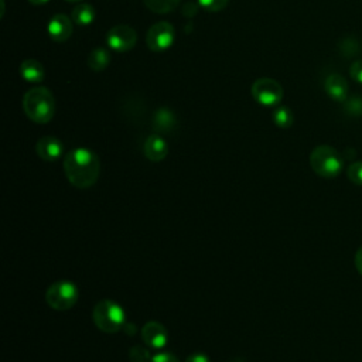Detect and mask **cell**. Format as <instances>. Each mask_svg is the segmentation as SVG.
Instances as JSON below:
<instances>
[{
    "mask_svg": "<svg viewBox=\"0 0 362 362\" xmlns=\"http://www.w3.org/2000/svg\"><path fill=\"white\" fill-rule=\"evenodd\" d=\"M66 1H71V3H75V1H82V0H66Z\"/></svg>",
    "mask_w": 362,
    "mask_h": 362,
    "instance_id": "obj_30",
    "label": "cell"
},
{
    "mask_svg": "<svg viewBox=\"0 0 362 362\" xmlns=\"http://www.w3.org/2000/svg\"><path fill=\"white\" fill-rule=\"evenodd\" d=\"M110 62V55L109 52L102 48V47H98V48H93L89 55H88V66L95 71V72H100L103 71Z\"/></svg>",
    "mask_w": 362,
    "mask_h": 362,
    "instance_id": "obj_16",
    "label": "cell"
},
{
    "mask_svg": "<svg viewBox=\"0 0 362 362\" xmlns=\"http://www.w3.org/2000/svg\"><path fill=\"white\" fill-rule=\"evenodd\" d=\"M354 262H355V267H356L358 273L362 276V246H361V247L356 250Z\"/></svg>",
    "mask_w": 362,
    "mask_h": 362,
    "instance_id": "obj_27",
    "label": "cell"
},
{
    "mask_svg": "<svg viewBox=\"0 0 362 362\" xmlns=\"http://www.w3.org/2000/svg\"><path fill=\"white\" fill-rule=\"evenodd\" d=\"M252 96L263 106H274L283 99V88L276 79L259 78L252 85Z\"/></svg>",
    "mask_w": 362,
    "mask_h": 362,
    "instance_id": "obj_6",
    "label": "cell"
},
{
    "mask_svg": "<svg viewBox=\"0 0 362 362\" xmlns=\"http://www.w3.org/2000/svg\"><path fill=\"white\" fill-rule=\"evenodd\" d=\"M230 362H243V361H242V359H238V358H236V359H232Z\"/></svg>",
    "mask_w": 362,
    "mask_h": 362,
    "instance_id": "obj_29",
    "label": "cell"
},
{
    "mask_svg": "<svg viewBox=\"0 0 362 362\" xmlns=\"http://www.w3.org/2000/svg\"><path fill=\"white\" fill-rule=\"evenodd\" d=\"M175 126V117L168 109H158L153 117V127L157 132H170Z\"/></svg>",
    "mask_w": 362,
    "mask_h": 362,
    "instance_id": "obj_17",
    "label": "cell"
},
{
    "mask_svg": "<svg viewBox=\"0 0 362 362\" xmlns=\"http://www.w3.org/2000/svg\"><path fill=\"white\" fill-rule=\"evenodd\" d=\"M313 171L322 178H335L344 168L342 156L331 146H317L310 154Z\"/></svg>",
    "mask_w": 362,
    "mask_h": 362,
    "instance_id": "obj_4",
    "label": "cell"
},
{
    "mask_svg": "<svg viewBox=\"0 0 362 362\" xmlns=\"http://www.w3.org/2000/svg\"><path fill=\"white\" fill-rule=\"evenodd\" d=\"M72 21L78 25H89L95 20V8L92 4L79 3L72 10Z\"/></svg>",
    "mask_w": 362,
    "mask_h": 362,
    "instance_id": "obj_15",
    "label": "cell"
},
{
    "mask_svg": "<svg viewBox=\"0 0 362 362\" xmlns=\"http://www.w3.org/2000/svg\"><path fill=\"white\" fill-rule=\"evenodd\" d=\"M143 342L153 349H163L168 342V334L163 324L157 321H148L141 328Z\"/></svg>",
    "mask_w": 362,
    "mask_h": 362,
    "instance_id": "obj_9",
    "label": "cell"
},
{
    "mask_svg": "<svg viewBox=\"0 0 362 362\" xmlns=\"http://www.w3.org/2000/svg\"><path fill=\"white\" fill-rule=\"evenodd\" d=\"M23 110L31 122L45 124L55 115V98L45 86L33 88L23 96Z\"/></svg>",
    "mask_w": 362,
    "mask_h": 362,
    "instance_id": "obj_2",
    "label": "cell"
},
{
    "mask_svg": "<svg viewBox=\"0 0 362 362\" xmlns=\"http://www.w3.org/2000/svg\"><path fill=\"white\" fill-rule=\"evenodd\" d=\"M20 75L27 82H41L45 76V69L40 61L28 58L20 64Z\"/></svg>",
    "mask_w": 362,
    "mask_h": 362,
    "instance_id": "obj_14",
    "label": "cell"
},
{
    "mask_svg": "<svg viewBox=\"0 0 362 362\" xmlns=\"http://www.w3.org/2000/svg\"><path fill=\"white\" fill-rule=\"evenodd\" d=\"M175 38V30L168 21H158L153 24L146 34V44L154 52L168 49Z\"/></svg>",
    "mask_w": 362,
    "mask_h": 362,
    "instance_id": "obj_7",
    "label": "cell"
},
{
    "mask_svg": "<svg viewBox=\"0 0 362 362\" xmlns=\"http://www.w3.org/2000/svg\"><path fill=\"white\" fill-rule=\"evenodd\" d=\"M48 35L55 42H64L66 41L72 34V21L66 14L58 13L51 17L47 25Z\"/></svg>",
    "mask_w": 362,
    "mask_h": 362,
    "instance_id": "obj_10",
    "label": "cell"
},
{
    "mask_svg": "<svg viewBox=\"0 0 362 362\" xmlns=\"http://www.w3.org/2000/svg\"><path fill=\"white\" fill-rule=\"evenodd\" d=\"M184 362H211L208 355L202 354V352H197V354H191L185 358Z\"/></svg>",
    "mask_w": 362,
    "mask_h": 362,
    "instance_id": "obj_26",
    "label": "cell"
},
{
    "mask_svg": "<svg viewBox=\"0 0 362 362\" xmlns=\"http://www.w3.org/2000/svg\"><path fill=\"white\" fill-rule=\"evenodd\" d=\"M129 359L132 362H150L151 355H150V351L147 349V346L134 345L129 351Z\"/></svg>",
    "mask_w": 362,
    "mask_h": 362,
    "instance_id": "obj_20",
    "label": "cell"
},
{
    "mask_svg": "<svg viewBox=\"0 0 362 362\" xmlns=\"http://www.w3.org/2000/svg\"><path fill=\"white\" fill-rule=\"evenodd\" d=\"M64 173L66 180L79 189L90 188L99 178V157L86 147H76L64 157Z\"/></svg>",
    "mask_w": 362,
    "mask_h": 362,
    "instance_id": "obj_1",
    "label": "cell"
},
{
    "mask_svg": "<svg viewBox=\"0 0 362 362\" xmlns=\"http://www.w3.org/2000/svg\"><path fill=\"white\" fill-rule=\"evenodd\" d=\"M144 4L147 6V8H150L154 13L158 14H165L173 11L181 0H143Z\"/></svg>",
    "mask_w": 362,
    "mask_h": 362,
    "instance_id": "obj_18",
    "label": "cell"
},
{
    "mask_svg": "<svg viewBox=\"0 0 362 362\" xmlns=\"http://www.w3.org/2000/svg\"><path fill=\"white\" fill-rule=\"evenodd\" d=\"M79 298V290L75 283L59 280L52 283L45 291L47 304L57 311H66L72 308Z\"/></svg>",
    "mask_w": 362,
    "mask_h": 362,
    "instance_id": "obj_5",
    "label": "cell"
},
{
    "mask_svg": "<svg viewBox=\"0 0 362 362\" xmlns=\"http://www.w3.org/2000/svg\"><path fill=\"white\" fill-rule=\"evenodd\" d=\"M31 4H35V6H40V4H45L48 3L49 0H28Z\"/></svg>",
    "mask_w": 362,
    "mask_h": 362,
    "instance_id": "obj_28",
    "label": "cell"
},
{
    "mask_svg": "<svg viewBox=\"0 0 362 362\" xmlns=\"http://www.w3.org/2000/svg\"><path fill=\"white\" fill-rule=\"evenodd\" d=\"M324 90L335 102H345L348 95V82L339 74H331L324 81Z\"/></svg>",
    "mask_w": 362,
    "mask_h": 362,
    "instance_id": "obj_13",
    "label": "cell"
},
{
    "mask_svg": "<svg viewBox=\"0 0 362 362\" xmlns=\"http://www.w3.org/2000/svg\"><path fill=\"white\" fill-rule=\"evenodd\" d=\"M346 175L352 184L362 187V161H355L349 164L346 168Z\"/></svg>",
    "mask_w": 362,
    "mask_h": 362,
    "instance_id": "obj_21",
    "label": "cell"
},
{
    "mask_svg": "<svg viewBox=\"0 0 362 362\" xmlns=\"http://www.w3.org/2000/svg\"><path fill=\"white\" fill-rule=\"evenodd\" d=\"M92 320L100 331L106 334H115L124 328L126 313L119 303L103 298L95 304L92 311Z\"/></svg>",
    "mask_w": 362,
    "mask_h": 362,
    "instance_id": "obj_3",
    "label": "cell"
},
{
    "mask_svg": "<svg viewBox=\"0 0 362 362\" xmlns=\"http://www.w3.org/2000/svg\"><path fill=\"white\" fill-rule=\"evenodd\" d=\"M346 102V105H345V107H346V110H348V113H351V115H362V99L361 98H358V96H354V98H351V99H348V100H345Z\"/></svg>",
    "mask_w": 362,
    "mask_h": 362,
    "instance_id": "obj_23",
    "label": "cell"
},
{
    "mask_svg": "<svg viewBox=\"0 0 362 362\" xmlns=\"http://www.w3.org/2000/svg\"><path fill=\"white\" fill-rule=\"evenodd\" d=\"M143 153L144 156L153 161V163H158L161 160H164L168 154V144L167 141L163 139V136L154 133L150 134L143 144Z\"/></svg>",
    "mask_w": 362,
    "mask_h": 362,
    "instance_id": "obj_12",
    "label": "cell"
},
{
    "mask_svg": "<svg viewBox=\"0 0 362 362\" xmlns=\"http://www.w3.org/2000/svg\"><path fill=\"white\" fill-rule=\"evenodd\" d=\"M35 153L44 161H55L62 156L64 146L59 139L52 136H44L37 141Z\"/></svg>",
    "mask_w": 362,
    "mask_h": 362,
    "instance_id": "obj_11",
    "label": "cell"
},
{
    "mask_svg": "<svg viewBox=\"0 0 362 362\" xmlns=\"http://www.w3.org/2000/svg\"><path fill=\"white\" fill-rule=\"evenodd\" d=\"M229 0H198V6L209 13H216L228 6Z\"/></svg>",
    "mask_w": 362,
    "mask_h": 362,
    "instance_id": "obj_22",
    "label": "cell"
},
{
    "mask_svg": "<svg viewBox=\"0 0 362 362\" xmlns=\"http://www.w3.org/2000/svg\"><path fill=\"white\" fill-rule=\"evenodd\" d=\"M349 75L355 82L362 83V59H356L352 62L349 68Z\"/></svg>",
    "mask_w": 362,
    "mask_h": 362,
    "instance_id": "obj_24",
    "label": "cell"
},
{
    "mask_svg": "<svg viewBox=\"0 0 362 362\" xmlns=\"http://www.w3.org/2000/svg\"><path fill=\"white\" fill-rule=\"evenodd\" d=\"M273 122H274V124L277 126V127H281V129H287V127H290L291 124H293V122H294V115H293V112L288 109V107H286V106H280V107H277L274 112H273Z\"/></svg>",
    "mask_w": 362,
    "mask_h": 362,
    "instance_id": "obj_19",
    "label": "cell"
},
{
    "mask_svg": "<svg viewBox=\"0 0 362 362\" xmlns=\"http://www.w3.org/2000/svg\"><path fill=\"white\" fill-rule=\"evenodd\" d=\"M150 362H178V359L171 352H158L151 356Z\"/></svg>",
    "mask_w": 362,
    "mask_h": 362,
    "instance_id": "obj_25",
    "label": "cell"
},
{
    "mask_svg": "<svg viewBox=\"0 0 362 362\" xmlns=\"http://www.w3.org/2000/svg\"><path fill=\"white\" fill-rule=\"evenodd\" d=\"M136 41L137 33L127 24L113 25L106 34L107 45L117 52H126L132 49L136 45Z\"/></svg>",
    "mask_w": 362,
    "mask_h": 362,
    "instance_id": "obj_8",
    "label": "cell"
}]
</instances>
